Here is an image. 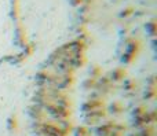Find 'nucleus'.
I'll use <instances>...</instances> for the list:
<instances>
[]
</instances>
